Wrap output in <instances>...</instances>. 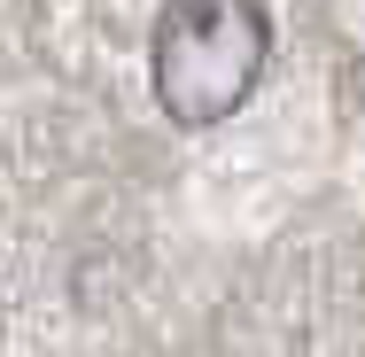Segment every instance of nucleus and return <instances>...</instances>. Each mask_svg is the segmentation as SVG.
I'll use <instances>...</instances> for the list:
<instances>
[{"instance_id": "f257e3e1", "label": "nucleus", "mask_w": 365, "mask_h": 357, "mask_svg": "<svg viewBox=\"0 0 365 357\" xmlns=\"http://www.w3.org/2000/svg\"><path fill=\"white\" fill-rule=\"evenodd\" d=\"M272 55V24L257 0H171L155 24V101L171 125L233 117Z\"/></svg>"}]
</instances>
